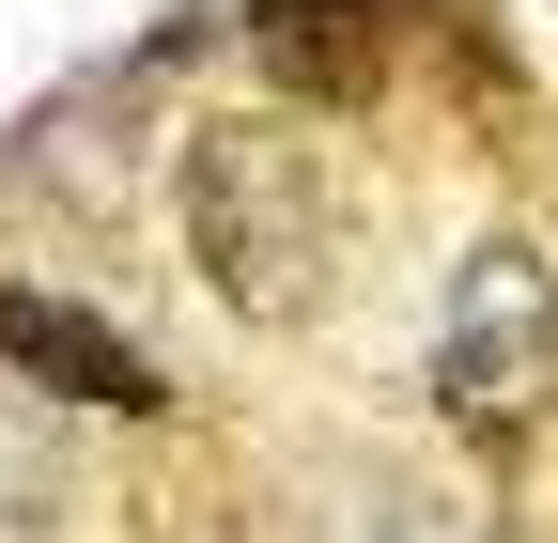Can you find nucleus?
<instances>
[{
    "instance_id": "obj_1",
    "label": "nucleus",
    "mask_w": 558,
    "mask_h": 543,
    "mask_svg": "<svg viewBox=\"0 0 558 543\" xmlns=\"http://www.w3.org/2000/svg\"><path fill=\"white\" fill-rule=\"evenodd\" d=\"M186 264L218 280L233 326H311L341 280V218H326V156L295 124H202L186 141Z\"/></svg>"
},
{
    "instance_id": "obj_2",
    "label": "nucleus",
    "mask_w": 558,
    "mask_h": 543,
    "mask_svg": "<svg viewBox=\"0 0 558 543\" xmlns=\"http://www.w3.org/2000/svg\"><path fill=\"white\" fill-rule=\"evenodd\" d=\"M543 403H558V264L527 233H481L435 311V420L465 450H527Z\"/></svg>"
},
{
    "instance_id": "obj_3",
    "label": "nucleus",
    "mask_w": 558,
    "mask_h": 543,
    "mask_svg": "<svg viewBox=\"0 0 558 543\" xmlns=\"http://www.w3.org/2000/svg\"><path fill=\"white\" fill-rule=\"evenodd\" d=\"M0 373H32V388H62V403H109V420H156V358L124 342L109 311H78V295H32V280H0Z\"/></svg>"
},
{
    "instance_id": "obj_4",
    "label": "nucleus",
    "mask_w": 558,
    "mask_h": 543,
    "mask_svg": "<svg viewBox=\"0 0 558 543\" xmlns=\"http://www.w3.org/2000/svg\"><path fill=\"white\" fill-rule=\"evenodd\" d=\"M264 62H279V79H295V94H357V16H341V0H264Z\"/></svg>"
}]
</instances>
